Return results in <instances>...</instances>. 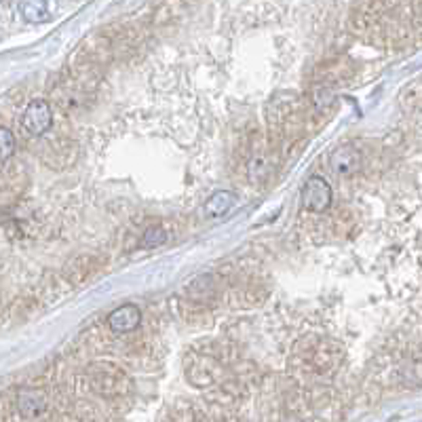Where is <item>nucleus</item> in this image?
I'll use <instances>...</instances> for the list:
<instances>
[{"instance_id": "1", "label": "nucleus", "mask_w": 422, "mask_h": 422, "mask_svg": "<svg viewBox=\"0 0 422 422\" xmlns=\"http://www.w3.org/2000/svg\"><path fill=\"white\" fill-rule=\"evenodd\" d=\"M302 207L315 213H323L331 205V186L321 176H311L304 182L302 194H300Z\"/></svg>"}, {"instance_id": "2", "label": "nucleus", "mask_w": 422, "mask_h": 422, "mask_svg": "<svg viewBox=\"0 0 422 422\" xmlns=\"http://www.w3.org/2000/svg\"><path fill=\"white\" fill-rule=\"evenodd\" d=\"M21 125L30 135H45L53 125V112L45 99H34L25 106L21 115Z\"/></svg>"}, {"instance_id": "3", "label": "nucleus", "mask_w": 422, "mask_h": 422, "mask_svg": "<svg viewBox=\"0 0 422 422\" xmlns=\"http://www.w3.org/2000/svg\"><path fill=\"white\" fill-rule=\"evenodd\" d=\"M363 165V156L361 152L351 146V144H342L338 146L331 154H329V169L340 178H351L355 176Z\"/></svg>"}, {"instance_id": "4", "label": "nucleus", "mask_w": 422, "mask_h": 422, "mask_svg": "<svg viewBox=\"0 0 422 422\" xmlns=\"http://www.w3.org/2000/svg\"><path fill=\"white\" fill-rule=\"evenodd\" d=\"M49 399L40 388H21L17 392V412L25 420H36L47 412Z\"/></svg>"}, {"instance_id": "5", "label": "nucleus", "mask_w": 422, "mask_h": 422, "mask_svg": "<svg viewBox=\"0 0 422 422\" xmlns=\"http://www.w3.org/2000/svg\"><path fill=\"white\" fill-rule=\"evenodd\" d=\"M142 321V311L135 304H123L108 315V325L115 333H129Z\"/></svg>"}, {"instance_id": "6", "label": "nucleus", "mask_w": 422, "mask_h": 422, "mask_svg": "<svg viewBox=\"0 0 422 422\" xmlns=\"http://www.w3.org/2000/svg\"><path fill=\"white\" fill-rule=\"evenodd\" d=\"M235 201H237V199H235V194H233V192H228V190H218V192H213V194L209 196V199L205 201L203 211H205L207 218L215 220V218L226 215V213L233 209Z\"/></svg>"}, {"instance_id": "7", "label": "nucleus", "mask_w": 422, "mask_h": 422, "mask_svg": "<svg viewBox=\"0 0 422 422\" xmlns=\"http://www.w3.org/2000/svg\"><path fill=\"white\" fill-rule=\"evenodd\" d=\"M19 13L25 21L32 23H43L51 19V7L45 0H25V3L19 5Z\"/></svg>"}, {"instance_id": "8", "label": "nucleus", "mask_w": 422, "mask_h": 422, "mask_svg": "<svg viewBox=\"0 0 422 422\" xmlns=\"http://www.w3.org/2000/svg\"><path fill=\"white\" fill-rule=\"evenodd\" d=\"M104 368L106 365H99V372H91V376L95 378V386H99L102 390L119 392V380H125L123 372L119 368H110V370H104Z\"/></svg>"}, {"instance_id": "9", "label": "nucleus", "mask_w": 422, "mask_h": 422, "mask_svg": "<svg viewBox=\"0 0 422 422\" xmlns=\"http://www.w3.org/2000/svg\"><path fill=\"white\" fill-rule=\"evenodd\" d=\"M165 241H167V231H165L163 226H150V228L144 233V237H142V245H144V247H150V249L163 245Z\"/></svg>"}, {"instance_id": "10", "label": "nucleus", "mask_w": 422, "mask_h": 422, "mask_svg": "<svg viewBox=\"0 0 422 422\" xmlns=\"http://www.w3.org/2000/svg\"><path fill=\"white\" fill-rule=\"evenodd\" d=\"M13 152H15V135L7 127H3V129H0V159H3V163Z\"/></svg>"}]
</instances>
